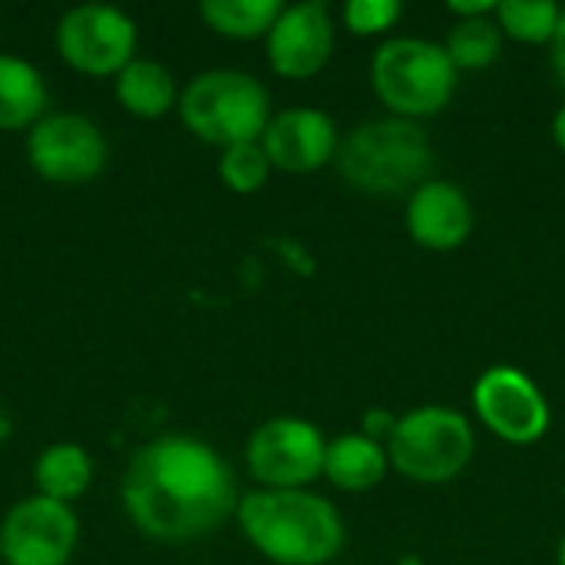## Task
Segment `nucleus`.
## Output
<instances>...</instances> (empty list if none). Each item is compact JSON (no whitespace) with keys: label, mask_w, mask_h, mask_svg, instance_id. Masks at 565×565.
Wrapping results in <instances>:
<instances>
[{"label":"nucleus","mask_w":565,"mask_h":565,"mask_svg":"<svg viewBox=\"0 0 565 565\" xmlns=\"http://www.w3.org/2000/svg\"><path fill=\"white\" fill-rule=\"evenodd\" d=\"M119 500L146 540L192 543L235 516L242 497L212 444L189 434H162L129 457Z\"/></svg>","instance_id":"f257e3e1"},{"label":"nucleus","mask_w":565,"mask_h":565,"mask_svg":"<svg viewBox=\"0 0 565 565\" xmlns=\"http://www.w3.org/2000/svg\"><path fill=\"white\" fill-rule=\"evenodd\" d=\"M235 520L252 550L275 565H328L344 546L341 513L311 490H252Z\"/></svg>","instance_id":"f03ea898"},{"label":"nucleus","mask_w":565,"mask_h":565,"mask_svg":"<svg viewBox=\"0 0 565 565\" xmlns=\"http://www.w3.org/2000/svg\"><path fill=\"white\" fill-rule=\"evenodd\" d=\"M341 179L367 195H404L420 189L434 169V146L420 122L384 116L361 122L338 146Z\"/></svg>","instance_id":"7ed1b4c3"},{"label":"nucleus","mask_w":565,"mask_h":565,"mask_svg":"<svg viewBox=\"0 0 565 565\" xmlns=\"http://www.w3.org/2000/svg\"><path fill=\"white\" fill-rule=\"evenodd\" d=\"M179 116L185 129L218 149L262 142V132L271 122L268 89L245 70H205L192 76L179 93Z\"/></svg>","instance_id":"20e7f679"},{"label":"nucleus","mask_w":565,"mask_h":565,"mask_svg":"<svg viewBox=\"0 0 565 565\" xmlns=\"http://www.w3.org/2000/svg\"><path fill=\"white\" fill-rule=\"evenodd\" d=\"M371 86L401 119L437 116L457 89V66L447 50L424 36H391L374 50Z\"/></svg>","instance_id":"39448f33"},{"label":"nucleus","mask_w":565,"mask_h":565,"mask_svg":"<svg viewBox=\"0 0 565 565\" xmlns=\"http://www.w3.org/2000/svg\"><path fill=\"white\" fill-rule=\"evenodd\" d=\"M477 437L470 420L450 407H417L394 420L387 460L414 483H450L473 460Z\"/></svg>","instance_id":"423d86ee"},{"label":"nucleus","mask_w":565,"mask_h":565,"mask_svg":"<svg viewBox=\"0 0 565 565\" xmlns=\"http://www.w3.org/2000/svg\"><path fill=\"white\" fill-rule=\"evenodd\" d=\"M56 53L83 76H119L136 60V23L109 3H79L56 20Z\"/></svg>","instance_id":"0eeeda50"},{"label":"nucleus","mask_w":565,"mask_h":565,"mask_svg":"<svg viewBox=\"0 0 565 565\" xmlns=\"http://www.w3.org/2000/svg\"><path fill=\"white\" fill-rule=\"evenodd\" d=\"M328 440L301 417H271L245 444V463L258 490H308L324 477Z\"/></svg>","instance_id":"6e6552de"},{"label":"nucleus","mask_w":565,"mask_h":565,"mask_svg":"<svg viewBox=\"0 0 565 565\" xmlns=\"http://www.w3.org/2000/svg\"><path fill=\"white\" fill-rule=\"evenodd\" d=\"M26 159L43 182L83 185L106 169L109 142L89 116L46 113L26 132Z\"/></svg>","instance_id":"1a4fd4ad"},{"label":"nucleus","mask_w":565,"mask_h":565,"mask_svg":"<svg viewBox=\"0 0 565 565\" xmlns=\"http://www.w3.org/2000/svg\"><path fill=\"white\" fill-rule=\"evenodd\" d=\"M76 543H79L76 510L36 493L13 503L0 523L3 565H70Z\"/></svg>","instance_id":"9d476101"},{"label":"nucleus","mask_w":565,"mask_h":565,"mask_svg":"<svg viewBox=\"0 0 565 565\" xmlns=\"http://www.w3.org/2000/svg\"><path fill=\"white\" fill-rule=\"evenodd\" d=\"M477 417L507 444L526 447L550 430V404L543 391L516 367H490L473 387Z\"/></svg>","instance_id":"9b49d317"},{"label":"nucleus","mask_w":565,"mask_h":565,"mask_svg":"<svg viewBox=\"0 0 565 565\" xmlns=\"http://www.w3.org/2000/svg\"><path fill=\"white\" fill-rule=\"evenodd\" d=\"M268 66L285 79L318 76L334 53V20L321 0L291 3L265 36Z\"/></svg>","instance_id":"f8f14e48"},{"label":"nucleus","mask_w":565,"mask_h":565,"mask_svg":"<svg viewBox=\"0 0 565 565\" xmlns=\"http://www.w3.org/2000/svg\"><path fill=\"white\" fill-rule=\"evenodd\" d=\"M338 126L324 109L315 106H291L271 116L268 129L262 132V149L271 169L281 172H318L338 159Z\"/></svg>","instance_id":"ddd939ff"},{"label":"nucleus","mask_w":565,"mask_h":565,"mask_svg":"<svg viewBox=\"0 0 565 565\" xmlns=\"http://www.w3.org/2000/svg\"><path fill=\"white\" fill-rule=\"evenodd\" d=\"M407 232L420 248L430 252H454L470 238L473 209L460 185L447 179H427L407 199Z\"/></svg>","instance_id":"4468645a"},{"label":"nucleus","mask_w":565,"mask_h":565,"mask_svg":"<svg viewBox=\"0 0 565 565\" xmlns=\"http://www.w3.org/2000/svg\"><path fill=\"white\" fill-rule=\"evenodd\" d=\"M46 103L50 93L40 70L20 56L0 53V129L30 132L46 116Z\"/></svg>","instance_id":"2eb2a0df"},{"label":"nucleus","mask_w":565,"mask_h":565,"mask_svg":"<svg viewBox=\"0 0 565 565\" xmlns=\"http://www.w3.org/2000/svg\"><path fill=\"white\" fill-rule=\"evenodd\" d=\"M387 447H381L367 434H344L328 444L324 454V477L331 487L344 493H364L377 487L387 473Z\"/></svg>","instance_id":"dca6fc26"},{"label":"nucleus","mask_w":565,"mask_h":565,"mask_svg":"<svg viewBox=\"0 0 565 565\" xmlns=\"http://www.w3.org/2000/svg\"><path fill=\"white\" fill-rule=\"evenodd\" d=\"M116 99L136 119H162L179 106V86L162 63L136 56L116 76Z\"/></svg>","instance_id":"f3484780"},{"label":"nucleus","mask_w":565,"mask_h":565,"mask_svg":"<svg viewBox=\"0 0 565 565\" xmlns=\"http://www.w3.org/2000/svg\"><path fill=\"white\" fill-rule=\"evenodd\" d=\"M93 483V460L86 454V447L73 444V440H60L40 450L36 463H33V487L36 497L56 500L73 507Z\"/></svg>","instance_id":"a211bd4d"},{"label":"nucleus","mask_w":565,"mask_h":565,"mask_svg":"<svg viewBox=\"0 0 565 565\" xmlns=\"http://www.w3.org/2000/svg\"><path fill=\"white\" fill-rule=\"evenodd\" d=\"M285 10L281 0H205L199 3L202 23L228 40H255L268 36L278 13Z\"/></svg>","instance_id":"6ab92c4d"},{"label":"nucleus","mask_w":565,"mask_h":565,"mask_svg":"<svg viewBox=\"0 0 565 565\" xmlns=\"http://www.w3.org/2000/svg\"><path fill=\"white\" fill-rule=\"evenodd\" d=\"M444 50H447L450 63L457 66V73L460 70H487L503 53V30L497 26L493 17L457 20L447 33Z\"/></svg>","instance_id":"aec40b11"},{"label":"nucleus","mask_w":565,"mask_h":565,"mask_svg":"<svg viewBox=\"0 0 565 565\" xmlns=\"http://www.w3.org/2000/svg\"><path fill=\"white\" fill-rule=\"evenodd\" d=\"M563 7L553 0H503L497 3V26L503 30V36L516 40V43H553L556 26H559Z\"/></svg>","instance_id":"412c9836"},{"label":"nucleus","mask_w":565,"mask_h":565,"mask_svg":"<svg viewBox=\"0 0 565 565\" xmlns=\"http://www.w3.org/2000/svg\"><path fill=\"white\" fill-rule=\"evenodd\" d=\"M271 175V162L262 149V142H242V146H228L218 156V179L238 192V195H252L258 192Z\"/></svg>","instance_id":"4be33fe9"},{"label":"nucleus","mask_w":565,"mask_h":565,"mask_svg":"<svg viewBox=\"0 0 565 565\" xmlns=\"http://www.w3.org/2000/svg\"><path fill=\"white\" fill-rule=\"evenodd\" d=\"M404 7L397 0H348L341 17L344 26L358 36H377L387 33L401 20Z\"/></svg>","instance_id":"5701e85b"},{"label":"nucleus","mask_w":565,"mask_h":565,"mask_svg":"<svg viewBox=\"0 0 565 565\" xmlns=\"http://www.w3.org/2000/svg\"><path fill=\"white\" fill-rule=\"evenodd\" d=\"M550 63H553V76H556V83H559V89L565 93V10L563 17H559V26H556V36H553V43H550Z\"/></svg>","instance_id":"b1692460"},{"label":"nucleus","mask_w":565,"mask_h":565,"mask_svg":"<svg viewBox=\"0 0 565 565\" xmlns=\"http://www.w3.org/2000/svg\"><path fill=\"white\" fill-rule=\"evenodd\" d=\"M447 10H450L457 20H477V17H493V13H497V3H490V0H473V3L454 0Z\"/></svg>","instance_id":"393cba45"},{"label":"nucleus","mask_w":565,"mask_h":565,"mask_svg":"<svg viewBox=\"0 0 565 565\" xmlns=\"http://www.w3.org/2000/svg\"><path fill=\"white\" fill-rule=\"evenodd\" d=\"M553 139H556V146L565 152V106L556 113V119H553Z\"/></svg>","instance_id":"a878e982"},{"label":"nucleus","mask_w":565,"mask_h":565,"mask_svg":"<svg viewBox=\"0 0 565 565\" xmlns=\"http://www.w3.org/2000/svg\"><path fill=\"white\" fill-rule=\"evenodd\" d=\"M7 434H10V424H7V414L0 411V447H3V440H7Z\"/></svg>","instance_id":"bb28decb"},{"label":"nucleus","mask_w":565,"mask_h":565,"mask_svg":"<svg viewBox=\"0 0 565 565\" xmlns=\"http://www.w3.org/2000/svg\"><path fill=\"white\" fill-rule=\"evenodd\" d=\"M559 565H565V540L559 543Z\"/></svg>","instance_id":"cd10ccee"}]
</instances>
